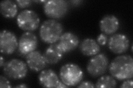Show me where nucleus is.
<instances>
[{
    "mask_svg": "<svg viewBox=\"0 0 133 88\" xmlns=\"http://www.w3.org/2000/svg\"><path fill=\"white\" fill-rule=\"evenodd\" d=\"M110 74L119 81L131 79L133 77V59L129 54L114 58L108 66Z\"/></svg>",
    "mask_w": 133,
    "mask_h": 88,
    "instance_id": "f257e3e1",
    "label": "nucleus"
},
{
    "mask_svg": "<svg viewBox=\"0 0 133 88\" xmlns=\"http://www.w3.org/2000/svg\"><path fill=\"white\" fill-rule=\"evenodd\" d=\"M63 27L56 19H49L41 24L39 35L41 40L49 44H55L63 34Z\"/></svg>",
    "mask_w": 133,
    "mask_h": 88,
    "instance_id": "f03ea898",
    "label": "nucleus"
},
{
    "mask_svg": "<svg viewBox=\"0 0 133 88\" xmlns=\"http://www.w3.org/2000/svg\"><path fill=\"white\" fill-rule=\"evenodd\" d=\"M83 72L78 65L66 63L62 66L59 70L61 81L68 86L77 85L83 78Z\"/></svg>",
    "mask_w": 133,
    "mask_h": 88,
    "instance_id": "7ed1b4c3",
    "label": "nucleus"
},
{
    "mask_svg": "<svg viewBox=\"0 0 133 88\" xmlns=\"http://www.w3.org/2000/svg\"><path fill=\"white\" fill-rule=\"evenodd\" d=\"M27 66L23 61L14 58L5 63L3 67V72L6 77L12 79H23L27 74Z\"/></svg>",
    "mask_w": 133,
    "mask_h": 88,
    "instance_id": "20e7f679",
    "label": "nucleus"
},
{
    "mask_svg": "<svg viewBox=\"0 0 133 88\" xmlns=\"http://www.w3.org/2000/svg\"><path fill=\"white\" fill-rule=\"evenodd\" d=\"M17 24L22 30L26 31H34L38 28L40 19L36 12L31 10H24L17 17Z\"/></svg>",
    "mask_w": 133,
    "mask_h": 88,
    "instance_id": "39448f33",
    "label": "nucleus"
},
{
    "mask_svg": "<svg viewBox=\"0 0 133 88\" xmlns=\"http://www.w3.org/2000/svg\"><path fill=\"white\" fill-rule=\"evenodd\" d=\"M109 66V59L104 53H98L90 58L87 70L91 77L97 78L104 74Z\"/></svg>",
    "mask_w": 133,
    "mask_h": 88,
    "instance_id": "423d86ee",
    "label": "nucleus"
},
{
    "mask_svg": "<svg viewBox=\"0 0 133 88\" xmlns=\"http://www.w3.org/2000/svg\"><path fill=\"white\" fill-rule=\"evenodd\" d=\"M68 3L64 0H50L43 5L45 14L52 19L63 17L68 12Z\"/></svg>",
    "mask_w": 133,
    "mask_h": 88,
    "instance_id": "0eeeda50",
    "label": "nucleus"
},
{
    "mask_svg": "<svg viewBox=\"0 0 133 88\" xmlns=\"http://www.w3.org/2000/svg\"><path fill=\"white\" fill-rule=\"evenodd\" d=\"M18 41L13 32L4 29L0 33V49L5 54H11L18 48Z\"/></svg>",
    "mask_w": 133,
    "mask_h": 88,
    "instance_id": "6e6552de",
    "label": "nucleus"
},
{
    "mask_svg": "<svg viewBox=\"0 0 133 88\" xmlns=\"http://www.w3.org/2000/svg\"><path fill=\"white\" fill-rule=\"evenodd\" d=\"M38 39L32 32L26 31L20 36L18 40V53L21 55L27 54L34 51L38 46Z\"/></svg>",
    "mask_w": 133,
    "mask_h": 88,
    "instance_id": "1a4fd4ad",
    "label": "nucleus"
},
{
    "mask_svg": "<svg viewBox=\"0 0 133 88\" xmlns=\"http://www.w3.org/2000/svg\"><path fill=\"white\" fill-rule=\"evenodd\" d=\"M130 40L124 34H115L108 40V46L110 51L115 54H122L127 51Z\"/></svg>",
    "mask_w": 133,
    "mask_h": 88,
    "instance_id": "9d476101",
    "label": "nucleus"
},
{
    "mask_svg": "<svg viewBox=\"0 0 133 88\" xmlns=\"http://www.w3.org/2000/svg\"><path fill=\"white\" fill-rule=\"evenodd\" d=\"M79 44L78 37L72 32H65L62 34L57 44L63 53L73 51Z\"/></svg>",
    "mask_w": 133,
    "mask_h": 88,
    "instance_id": "9b49d317",
    "label": "nucleus"
},
{
    "mask_svg": "<svg viewBox=\"0 0 133 88\" xmlns=\"http://www.w3.org/2000/svg\"><path fill=\"white\" fill-rule=\"evenodd\" d=\"M26 60L28 67L34 72L43 70L47 64L43 54L36 50L27 54Z\"/></svg>",
    "mask_w": 133,
    "mask_h": 88,
    "instance_id": "f8f14e48",
    "label": "nucleus"
},
{
    "mask_svg": "<svg viewBox=\"0 0 133 88\" xmlns=\"http://www.w3.org/2000/svg\"><path fill=\"white\" fill-rule=\"evenodd\" d=\"M119 20L114 15H105L99 22L100 29L105 35L114 34L119 29Z\"/></svg>",
    "mask_w": 133,
    "mask_h": 88,
    "instance_id": "ddd939ff",
    "label": "nucleus"
},
{
    "mask_svg": "<svg viewBox=\"0 0 133 88\" xmlns=\"http://www.w3.org/2000/svg\"><path fill=\"white\" fill-rule=\"evenodd\" d=\"M39 84L44 87H56L59 79L57 74L51 69L42 70L38 75Z\"/></svg>",
    "mask_w": 133,
    "mask_h": 88,
    "instance_id": "4468645a",
    "label": "nucleus"
},
{
    "mask_svg": "<svg viewBox=\"0 0 133 88\" xmlns=\"http://www.w3.org/2000/svg\"><path fill=\"white\" fill-rule=\"evenodd\" d=\"M63 52L58 47L57 44H51L43 54L47 63L55 65L59 62L63 56Z\"/></svg>",
    "mask_w": 133,
    "mask_h": 88,
    "instance_id": "2eb2a0df",
    "label": "nucleus"
},
{
    "mask_svg": "<svg viewBox=\"0 0 133 88\" xmlns=\"http://www.w3.org/2000/svg\"><path fill=\"white\" fill-rule=\"evenodd\" d=\"M79 49L83 55L94 56L99 53L101 51V47L95 40L91 38H86L81 42Z\"/></svg>",
    "mask_w": 133,
    "mask_h": 88,
    "instance_id": "dca6fc26",
    "label": "nucleus"
},
{
    "mask_svg": "<svg viewBox=\"0 0 133 88\" xmlns=\"http://www.w3.org/2000/svg\"><path fill=\"white\" fill-rule=\"evenodd\" d=\"M0 12L6 18H15L18 13L17 5L16 2L11 0H5L0 3Z\"/></svg>",
    "mask_w": 133,
    "mask_h": 88,
    "instance_id": "f3484780",
    "label": "nucleus"
},
{
    "mask_svg": "<svg viewBox=\"0 0 133 88\" xmlns=\"http://www.w3.org/2000/svg\"><path fill=\"white\" fill-rule=\"evenodd\" d=\"M117 83L112 75H105L100 77L96 83L95 84V86L96 87L102 88H114L116 86Z\"/></svg>",
    "mask_w": 133,
    "mask_h": 88,
    "instance_id": "a211bd4d",
    "label": "nucleus"
},
{
    "mask_svg": "<svg viewBox=\"0 0 133 88\" xmlns=\"http://www.w3.org/2000/svg\"><path fill=\"white\" fill-rule=\"evenodd\" d=\"M0 87H12L10 81L3 75H0Z\"/></svg>",
    "mask_w": 133,
    "mask_h": 88,
    "instance_id": "6ab92c4d",
    "label": "nucleus"
},
{
    "mask_svg": "<svg viewBox=\"0 0 133 88\" xmlns=\"http://www.w3.org/2000/svg\"><path fill=\"white\" fill-rule=\"evenodd\" d=\"M32 1L30 0H17L16 3L19 8H24L30 6Z\"/></svg>",
    "mask_w": 133,
    "mask_h": 88,
    "instance_id": "aec40b11",
    "label": "nucleus"
},
{
    "mask_svg": "<svg viewBox=\"0 0 133 88\" xmlns=\"http://www.w3.org/2000/svg\"><path fill=\"white\" fill-rule=\"evenodd\" d=\"M108 37L107 35L104 33L99 34V35L97 37V41L99 45L104 46L108 43Z\"/></svg>",
    "mask_w": 133,
    "mask_h": 88,
    "instance_id": "412c9836",
    "label": "nucleus"
},
{
    "mask_svg": "<svg viewBox=\"0 0 133 88\" xmlns=\"http://www.w3.org/2000/svg\"><path fill=\"white\" fill-rule=\"evenodd\" d=\"M78 87H86V88H89V87H94L95 85L93 83L90 81H83L82 82H80L77 85Z\"/></svg>",
    "mask_w": 133,
    "mask_h": 88,
    "instance_id": "4be33fe9",
    "label": "nucleus"
},
{
    "mask_svg": "<svg viewBox=\"0 0 133 88\" xmlns=\"http://www.w3.org/2000/svg\"><path fill=\"white\" fill-rule=\"evenodd\" d=\"M133 86V82L131 79H126L120 86V88H132Z\"/></svg>",
    "mask_w": 133,
    "mask_h": 88,
    "instance_id": "5701e85b",
    "label": "nucleus"
},
{
    "mask_svg": "<svg viewBox=\"0 0 133 88\" xmlns=\"http://www.w3.org/2000/svg\"><path fill=\"white\" fill-rule=\"evenodd\" d=\"M68 87L67 85H66L65 84H64L62 82L59 81V82L58 83V85L56 86V88H61V87Z\"/></svg>",
    "mask_w": 133,
    "mask_h": 88,
    "instance_id": "b1692460",
    "label": "nucleus"
},
{
    "mask_svg": "<svg viewBox=\"0 0 133 88\" xmlns=\"http://www.w3.org/2000/svg\"><path fill=\"white\" fill-rule=\"evenodd\" d=\"M4 65H5V60H4L3 56H1L0 57V67H3Z\"/></svg>",
    "mask_w": 133,
    "mask_h": 88,
    "instance_id": "393cba45",
    "label": "nucleus"
},
{
    "mask_svg": "<svg viewBox=\"0 0 133 88\" xmlns=\"http://www.w3.org/2000/svg\"><path fill=\"white\" fill-rule=\"evenodd\" d=\"M28 86L25 84H21L17 85L15 86V87H28Z\"/></svg>",
    "mask_w": 133,
    "mask_h": 88,
    "instance_id": "a878e982",
    "label": "nucleus"
}]
</instances>
